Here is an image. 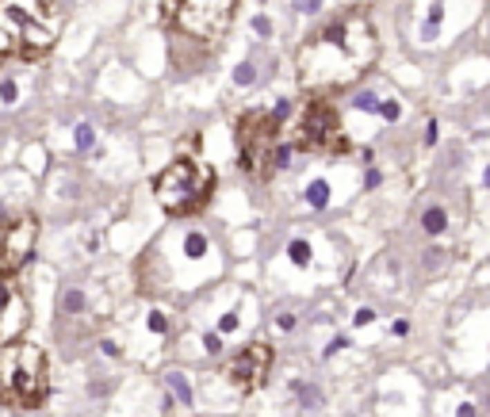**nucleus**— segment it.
<instances>
[{
    "label": "nucleus",
    "instance_id": "obj_28",
    "mask_svg": "<svg viewBox=\"0 0 490 417\" xmlns=\"http://www.w3.org/2000/svg\"><path fill=\"white\" fill-rule=\"evenodd\" d=\"M295 8H299V12L303 8H318V0H295Z\"/></svg>",
    "mask_w": 490,
    "mask_h": 417
},
{
    "label": "nucleus",
    "instance_id": "obj_18",
    "mask_svg": "<svg viewBox=\"0 0 490 417\" xmlns=\"http://www.w3.org/2000/svg\"><path fill=\"white\" fill-rule=\"evenodd\" d=\"M150 329H153V333H169V318L161 311H153L150 314Z\"/></svg>",
    "mask_w": 490,
    "mask_h": 417
},
{
    "label": "nucleus",
    "instance_id": "obj_26",
    "mask_svg": "<svg viewBox=\"0 0 490 417\" xmlns=\"http://www.w3.org/2000/svg\"><path fill=\"white\" fill-rule=\"evenodd\" d=\"M372 318H375L372 311H357V318H352V322H357V326H368V322H372Z\"/></svg>",
    "mask_w": 490,
    "mask_h": 417
},
{
    "label": "nucleus",
    "instance_id": "obj_1",
    "mask_svg": "<svg viewBox=\"0 0 490 417\" xmlns=\"http://www.w3.org/2000/svg\"><path fill=\"white\" fill-rule=\"evenodd\" d=\"M379 57V35L364 12H341L314 31L295 54L299 84L310 96L330 100L333 92L352 89Z\"/></svg>",
    "mask_w": 490,
    "mask_h": 417
},
{
    "label": "nucleus",
    "instance_id": "obj_29",
    "mask_svg": "<svg viewBox=\"0 0 490 417\" xmlns=\"http://www.w3.org/2000/svg\"><path fill=\"white\" fill-rule=\"evenodd\" d=\"M460 417H479V414H475V406H460Z\"/></svg>",
    "mask_w": 490,
    "mask_h": 417
},
{
    "label": "nucleus",
    "instance_id": "obj_27",
    "mask_svg": "<svg viewBox=\"0 0 490 417\" xmlns=\"http://www.w3.org/2000/svg\"><path fill=\"white\" fill-rule=\"evenodd\" d=\"M295 326V314H280V329H291Z\"/></svg>",
    "mask_w": 490,
    "mask_h": 417
},
{
    "label": "nucleus",
    "instance_id": "obj_2",
    "mask_svg": "<svg viewBox=\"0 0 490 417\" xmlns=\"http://www.w3.org/2000/svg\"><path fill=\"white\" fill-rule=\"evenodd\" d=\"M62 35L54 0H0V57H46Z\"/></svg>",
    "mask_w": 490,
    "mask_h": 417
},
{
    "label": "nucleus",
    "instance_id": "obj_3",
    "mask_svg": "<svg viewBox=\"0 0 490 417\" xmlns=\"http://www.w3.org/2000/svg\"><path fill=\"white\" fill-rule=\"evenodd\" d=\"M50 394V360L35 341L0 344V402L8 409H39Z\"/></svg>",
    "mask_w": 490,
    "mask_h": 417
},
{
    "label": "nucleus",
    "instance_id": "obj_7",
    "mask_svg": "<svg viewBox=\"0 0 490 417\" xmlns=\"http://www.w3.org/2000/svg\"><path fill=\"white\" fill-rule=\"evenodd\" d=\"M165 24L196 42H218L234 27L238 0H161Z\"/></svg>",
    "mask_w": 490,
    "mask_h": 417
},
{
    "label": "nucleus",
    "instance_id": "obj_30",
    "mask_svg": "<svg viewBox=\"0 0 490 417\" xmlns=\"http://www.w3.org/2000/svg\"><path fill=\"white\" fill-rule=\"evenodd\" d=\"M482 180H487V184H490V169H487V176H482Z\"/></svg>",
    "mask_w": 490,
    "mask_h": 417
},
{
    "label": "nucleus",
    "instance_id": "obj_13",
    "mask_svg": "<svg viewBox=\"0 0 490 417\" xmlns=\"http://www.w3.org/2000/svg\"><path fill=\"white\" fill-rule=\"evenodd\" d=\"M444 226H449V214L440 211V207H429V211L422 214V230H425V234H440Z\"/></svg>",
    "mask_w": 490,
    "mask_h": 417
},
{
    "label": "nucleus",
    "instance_id": "obj_9",
    "mask_svg": "<svg viewBox=\"0 0 490 417\" xmlns=\"http://www.w3.org/2000/svg\"><path fill=\"white\" fill-rule=\"evenodd\" d=\"M272 344H265V341H253V344H245V349L234 356L230 364H226V383L234 387V391H241V394H253V391H261V387L268 383V376H272Z\"/></svg>",
    "mask_w": 490,
    "mask_h": 417
},
{
    "label": "nucleus",
    "instance_id": "obj_20",
    "mask_svg": "<svg viewBox=\"0 0 490 417\" xmlns=\"http://www.w3.org/2000/svg\"><path fill=\"white\" fill-rule=\"evenodd\" d=\"M234 81H238V84H253V66H249V62H245V66H238Z\"/></svg>",
    "mask_w": 490,
    "mask_h": 417
},
{
    "label": "nucleus",
    "instance_id": "obj_16",
    "mask_svg": "<svg viewBox=\"0 0 490 417\" xmlns=\"http://www.w3.org/2000/svg\"><path fill=\"white\" fill-rule=\"evenodd\" d=\"M73 142H77V149H88L92 142H96V127H92V123H77Z\"/></svg>",
    "mask_w": 490,
    "mask_h": 417
},
{
    "label": "nucleus",
    "instance_id": "obj_19",
    "mask_svg": "<svg viewBox=\"0 0 490 417\" xmlns=\"http://www.w3.org/2000/svg\"><path fill=\"white\" fill-rule=\"evenodd\" d=\"M357 107H360V111H379V100L368 92V96H357Z\"/></svg>",
    "mask_w": 490,
    "mask_h": 417
},
{
    "label": "nucleus",
    "instance_id": "obj_21",
    "mask_svg": "<svg viewBox=\"0 0 490 417\" xmlns=\"http://www.w3.org/2000/svg\"><path fill=\"white\" fill-rule=\"evenodd\" d=\"M203 344H207L211 356H218V352H223V337H218V333H207V337H203Z\"/></svg>",
    "mask_w": 490,
    "mask_h": 417
},
{
    "label": "nucleus",
    "instance_id": "obj_11",
    "mask_svg": "<svg viewBox=\"0 0 490 417\" xmlns=\"http://www.w3.org/2000/svg\"><path fill=\"white\" fill-rule=\"evenodd\" d=\"M165 383H169V391L176 394V402L188 409V406H191V383H188V376H184V371H169Z\"/></svg>",
    "mask_w": 490,
    "mask_h": 417
},
{
    "label": "nucleus",
    "instance_id": "obj_22",
    "mask_svg": "<svg viewBox=\"0 0 490 417\" xmlns=\"http://www.w3.org/2000/svg\"><path fill=\"white\" fill-rule=\"evenodd\" d=\"M0 96H4V104H16V96H19V89L12 81H4L0 84Z\"/></svg>",
    "mask_w": 490,
    "mask_h": 417
},
{
    "label": "nucleus",
    "instance_id": "obj_17",
    "mask_svg": "<svg viewBox=\"0 0 490 417\" xmlns=\"http://www.w3.org/2000/svg\"><path fill=\"white\" fill-rule=\"evenodd\" d=\"M184 253H188V257H203V253H207V237H203V234H188V237H184Z\"/></svg>",
    "mask_w": 490,
    "mask_h": 417
},
{
    "label": "nucleus",
    "instance_id": "obj_12",
    "mask_svg": "<svg viewBox=\"0 0 490 417\" xmlns=\"http://www.w3.org/2000/svg\"><path fill=\"white\" fill-rule=\"evenodd\" d=\"M81 311H84V291L81 287H66V291H62V314L73 318V314H81Z\"/></svg>",
    "mask_w": 490,
    "mask_h": 417
},
{
    "label": "nucleus",
    "instance_id": "obj_8",
    "mask_svg": "<svg viewBox=\"0 0 490 417\" xmlns=\"http://www.w3.org/2000/svg\"><path fill=\"white\" fill-rule=\"evenodd\" d=\"M35 245H39V219L31 211L23 214H12L4 226H0V268L19 272L27 261L35 257Z\"/></svg>",
    "mask_w": 490,
    "mask_h": 417
},
{
    "label": "nucleus",
    "instance_id": "obj_24",
    "mask_svg": "<svg viewBox=\"0 0 490 417\" xmlns=\"http://www.w3.org/2000/svg\"><path fill=\"white\" fill-rule=\"evenodd\" d=\"M379 111L387 115V119H399V104H395V100H387V104H383Z\"/></svg>",
    "mask_w": 490,
    "mask_h": 417
},
{
    "label": "nucleus",
    "instance_id": "obj_10",
    "mask_svg": "<svg viewBox=\"0 0 490 417\" xmlns=\"http://www.w3.org/2000/svg\"><path fill=\"white\" fill-rule=\"evenodd\" d=\"M12 314H16V318H27V306H23V299H19V291L12 287V276L0 268V344L8 341V318Z\"/></svg>",
    "mask_w": 490,
    "mask_h": 417
},
{
    "label": "nucleus",
    "instance_id": "obj_14",
    "mask_svg": "<svg viewBox=\"0 0 490 417\" xmlns=\"http://www.w3.org/2000/svg\"><path fill=\"white\" fill-rule=\"evenodd\" d=\"M307 199H310V207H318V211H322V207L330 203V184H326V180H314V184L307 188Z\"/></svg>",
    "mask_w": 490,
    "mask_h": 417
},
{
    "label": "nucleus",
    "instance_id": "obj_23",
    "mask_svg": "<svg viewBox=\"0 0 490 417\" xmlns=\"http://www.w3.org/2000/svg\"><path fill=\"white\" fill-rule=\"evenodd\" d=\"M234 326H238V314H226V318L218 322V333H230Z\"/></svg>",
    "mask_w": 490,
    "mask_h": 417
},
{
    "label": "nucleus",
    "instance_id": "obj_6",
    "mask_svg": "<svg viewBox=\"0 0 490 417\" xmlns=\"http://www.w3.org/2000/svg\"><path fill=\"white\" fill-rule=\"evenodd\" d=\"M288 146L299 149V154H314V157H337V154H349L352 142L345 134L337 107L322 96H310L299 115V123H295V134L288 138Z\"/></svg>",
    "mask_w": 490,
    "mask_h": 417
},
{
    "label": "nucleus",
    "instance_id": "obj_5",
    "mask_svg": "<svg viewBox=\"0 0 490 417\" xmlns=\"http://www.w3.org/2000/svg\"><path fill=\"white\" fill-rule=\"evenodd\" d=\"M234 138H238V169L253 180H268L276 169L288 165L291 146L280 134L276 111H245L234 127Z\"/></svg>",
    "mask_w": 490,
    "mask_h": 417
},
{
    "label": "nucleus",
    "instance_id": "obj_4",
    "mask_svg": "<svg viewBox=\"0 0 490 417\" xmlns=\"http://www.w3.org/2000/svg\"><path fill=\"white\" fill-rule=\"evenodd\" d=\"M215 184H218V176L207 161H200V157H176V161H169L153 176V196H158L165 214L188 219V214H200L211 203Z\"/></svg>",
    "mask_w": 490,
    "mask_h": 417
},
{
    "label": "nucleus",
    "instance_id": "obj_25",
    "mask_svg": "<svg viewBox=\"0 0 490 417\" xmlns=\"http://www.w3.org/2000/svg\"><path fill=\"white\" fill-rule=\"evenodd\" d=\"M100 349H104V356H119V344L115 341H100Z\"/></svg>",
    "mask_w": 490,
    "mask_h": 417
},
{
    "label": "nucleus",
    "instance_id": "obj_15",
    "mask_svg": "<svg viewBox=\"0 0 490 417\" xmlns=\"http://www.w3.org/2000/svg\"><path fill=\"white\" fill-rule=\"evenodd\" d=\"M288 257H291V264L307 268V264H310V245H307V241H291V245H288Z\"/></svg>",
    "mask_w": 490,
    "mask_h": 417
}]
</instances>
